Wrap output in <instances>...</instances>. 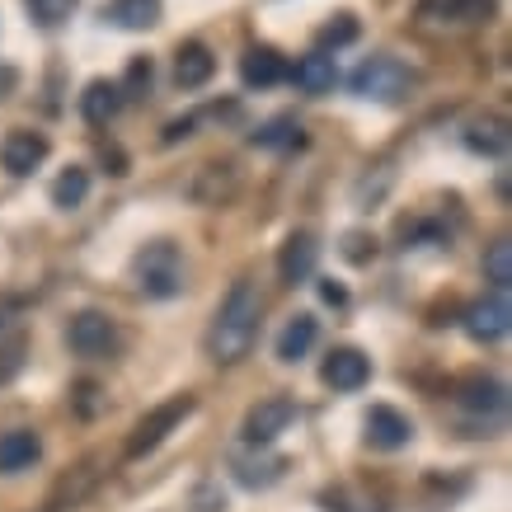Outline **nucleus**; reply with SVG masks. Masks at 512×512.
<instances>
[{
    "mask_svg": "<svg viewBox=\"0 0 512 512\" xmlns=\"http://www.w3.org/2000/svg\"><path fill=\"white\" fill-rule=\"evenodd\" d=\"M259 315H264L259 282L235 278L226 301H221L217 315H212V329H207V357H212L217 367H235V362L254 348V339H259Z\"/></svg>",
    "mask_w": 512,
    "mask_h": 512,
    "instance_id": "obj_1",
    "label": "nucleus"
},
{
    "mask_svg": "<svg viewBox=\"0 0 512 512\" xmlns=\"http://www.w3.org/2000/svg\"><path fill=\"white\" fill-rule=\"evenodd\" d=\"M132 282H137L141 296H151V301H170V296L184 292V254H179L170 240L146 245L137 259H132Z\"/></svg>",
    "mask_w": 512,
    "mask_h": 512,
    "instance_id": "obj_2",
    "label": "nucleus"
},
{
    "mask_svg": "<svg viewBox=\"0 0 512 512\" xmlns=\"http://www.w3.org/2000/svg\"><path fill=\"white\" fill-rule=\"evenodd\" d=\"M348 85H353V94H362V99L400 104V99H409V90L419 85V71L404 66L400 57H367V62L348 76Z\"/></svg>",
    "mask_w": 512,
    "mask_h": 512,
    "instance_id": "obj_3",
    "label": "nucleus"
},
{
    "mask_svg": "<svg viewBox=\"0 0 512 512\" xmlns=\"http://www.w3.org/2000/svg\"><path fill=\"white\" fill-rule=\"evenodd\" d=\"M193 414V395H174V400H165V404H156L146 419L132 428V437H127V461H137V456H146V451H156L165 437L179 428V423Z\"/></svg>",
    "mask_w": 512,
    "mask_h": 512,
    "instance_id": "obj_4",
    "label": "nucleus"
},
{
    "mask_svg": "<svg viewBox=\"0 0 512 512\" xmlns=\"http://www.w3.org/2000/svg\"><path fill=\"white\" fill-rule=\"evenodd\" d=\"M292 423H296V400H287V395H268V400L249 404L245 423H240V437H245L249 447H268V442H278Z\"/></svg>",
    "mask_w": 512,
    "mask_h": 512,
    "instance_id": "obj_5",
    "label": "nucleus"
},
{
    "mask_svg": "<svg viewBox=\"0 0 512 512\" xmlns=\"http://www.w3.org/2000/svg\"><path fill=\"white\" fill-rule=\"evenodd\" d=\"M71 348H76L80 357H113L118 353V325H113L104 311H80L76 320H71Z\"/></svg>",
    "mask_w": 512,
    "mask_h": 512,
    "instance_id": "obj_6",
    "label": "nucleus"
},
{
    "mask_svg": "<svg viewBox=\"0 0 512 512\" xmlns=\"http://www.w3.org/2000/svg\"><path fill=\"white\" fill-rule=\"evenodd\" d=\"M320 381H325L329 390L353 395V390H362L372 381V357L357 353V348H334V353L325 357V367H320Z\"/></svg>",
    "mask_w": 512,
    "mask_h": 512,
    "instance_id": "obj_7",
    "label": "nucleus"
},
{
    "mask_svg": "<svg viewBox=\"0 0 512 512\" xmlns=\"http://www.w3.org/2000/svg\"><path fill=\"white\" fill-rule=\"evenodd\" d=\"M235 188H240V174H235L231 160H207V165H198L193 179H188V198L202 202V207H221Z\"/></svg>",
    "mask_w": 512,
    "mask_h": 512,
    "instance_id": "obj_8",
    "label": "nucleus"
},
{
    "mask_svg": "<svg viewBox=\"0 0 512 512\" xmlns=\"http://www.w3.org/2000/svg\"><path fill=\"white\" fill-rule=\"evenodd\" d=\"M466 329L475 343H498L503 334L512 329V306H508V292H494L484 296V301H475L466 311Z\"/></svg>",
    "mask_w": 512,
    "mask_h": 512,
    "instance_id": "obj_9",
    "label": "nucleus"
},
{
    "mask_svg": "<svg viewBox=\"0 0 512 512\" xmlns=\"http://www.w3.org/2000/svg\"><path fill=\"white\" fill-rule=\"evenodd\" d=\"M43 160H47V137L43 132H24V127H15L10 137L0 141V165L15 174V179L33 174Z\"/></svg>",
    "mask_w": 512,
    "mask_h": 512,
    "instance_id": "obj_10",
    "label": "nucleus"
},
{
    "mask_svg": "<svg viewBox=\"0 0 512 512\" xmlns=\"http://www.w3.org/2000/svg\"><path fill=\"white\" fill-rule=\"evenodd\" d=\"M287 57L282 52H273V47H249L245 57H240V80H245L249 90H273V85H282L287 80Z\"/></svg>",
    "mask_w": 512,
    "mask_h": 512,
    "instance_id": "obj_11",
    "label": "nucleus"
},
{
    "mask_svg": "<svg viewBox=\"0 0 512 512\" xmlns=\"http://www.w3.org/2000/svg\"><path fill=\"white\" fill-rule=\"evenodd\" d=\"M315 259H320V245H315L311 231H296L287 235V245H282L278 254V273L287 287H296V282H306L315 273Z\"/></svg>",
    "mask_w": 512,
    "mask_h": 512,
    "instance_id": "obj_12",
    "label": "nucleus"
},
{
    "mask_svg": "<svg viewBox=\"0 0 512 512\" xmlns=\"http://www.w3.org/2000/svg\"><path fill=\"white\" fill-rule=\"evenodd\" d=\"M409 437H414V423L404 419L400 409H390V404H372V414H367V442H372V447L400 451Z\"/></svg>",
    "mask_w": 512,
    "mask_h": 512,
    "instance_id": "obj_13",
    "label": "nucleus"
},
{
    "mask_svg": "<svg viewBox=\"0 0 512 512\" xmlns=\"http://www.w3.org/2000/svg\"><path fill=\"white\" fill-rule=\"evenodd\" d=\"M217 71V57H212V47L207 43H179L174 52V80H179V90H202L207 80Z\"/></svg>",
    "mask_w": 512,
    "mask_h": 512,
    "instance_id": "obj_14",
    "label": "nucleus"
},
{
    "mask_svg": "<svg viewBox=\"0 0 512 512\" xmlns=\"http://www.w3.org/2000/svg\"><path fill=\"white\" fill-rule=\"evenodd\" d=\"M38 456H43V437L33 433V428H10V433H0V475L33 470Z\"/></svg>",
    "mask_w": 512,
    "mask_h": 512,
    "instance_id": "obj_15",
    "label": "nucleus"
},
{
    "mask_svg": "<svg viewBox=\"0 0 512 512\" xmlns=\"http://www.w3.org/2000/svg\"><path fill=\"white\" fill-rule=\"evenodd\" d=\"M123 109V90L113 85V80H90L85 94H80V118L90 127H109Z\"/></svg>",
    "mask_w": 512,
    "mask_h": 512,
    "instance_id": "obj_16",
    "label": "nucleus"
},
{
    "mask_svg": "<svg viewBox=\"0 0 512 512\" xmlns=\"http://www.w3.org/2000/svg\"><path fill=\"white\" fill-rule=\"evenodd\" d=\"M498 0H423V19L437 24H489Z\"/></svg>",
    "mask_w": 512,
    "mask_h": 512,
    "instance_id": "obj_17",
    "label": "nucleus"
},
{
    "mask_svg": "<svg viewBox=\"0 0 512 512\" xmlns=\"http://www.w3.org/2000/svg\"><path fill=\"white\" fill-rule=\"evenodd\" d=\"M287 80H296L301 94H329L334 80H339V66H334L329 52H311V57H301V62L287 71Z\"/></svg>",
    "mask_w": 512,
    "mask_h": 512,
    "instance_id": "obj_18",
    "label": "nucleus"
},
{
    "mask_svg": "<svg viewBox=\"0 0 512 512\" xmlns=\"http://www.w3.org/2000/svg\"><path fill=\"white\" fill-rule=\"evenodd\" d=\"M456 400L466 404V409H475V414H503L508 409V390L494 376H470V381H461Z\"/></svg>",
    "mask_w": 512,
    "mask_h": 512,
    "instance_id": "obj_19",
    "label": "nucleus"
},
{
    "mask_svg": "<svg viewBox=\"0 0 512 512\" xmlns=\"http://www.w3.org/2000/svg\"><path fill=\"white\" fill-rule=\"evenodd\" d=\"M104 19H113L118 29H156L160 24V0H109L104 5Z\"/></svg>",
    "mask_w": 512,
    "mask_h": 512,
    "instance_id": "obj_20",
    "label": "nucleus"
},
{
    "mask_svg": "<svg viewBox=\"0 0 512 512\" xmlns=\"http://www.w3.org/2000/svg\"><path fill=\"white\" fill-rule=\"evenodd\" d=\"M315 339H320L315 315H296V320H287V329L278 334V357L282 362H301V357L315 348Z\"/></svg>",
    "mask_w": 512,
    "mask_h": 512,
    "instance_id": "obj_21",
    "label": "nucleus"
},
{
    "mask_svg": "<svg viewBox=\"0 0 512 512\" xmlns=\"http://www.w3.org/2000/svg\"><path fill=\"white\" fill-rule=\"evenodd\" d=\"M254 146H264V151H296V146H306V132L296 118H273L254 132Z\"/></svg>",
    "mask_w": 512,
    "mask_h": 512,
    "instance_id": "obj_22",
    "label": "nucleus"
},
{
    "mask_svg": "<svg viewBox=\"0 0 512 512\" xmlns=\"http://www.w3.org/2000/svg\"><path fill=\"white\" fill-rule=\"evenodd\" d=\"M466 146L480 151V156H503V151H508V123H503V118H480V123H470Z\"/></svg>",
    "mask_w": 512,
    "mask_h": 512,
    "instance_id": "obj_23",
    "label": "nucleus"
},
{
    "mask_svg": "<svg viewBox=\"0 0 512 512\" xmlns=\"http://www.w3.org/2000/svg\"><path fill=\"white\" fill-rule=\"evenodd\" d=\"M85 198H90V170H80V165H71V170L57 174V184H52V202H57L62 212L80 207Z\"/></svg>",
    "mask_w": 512,
    "mask_h": 512,
    "instance_id": "obj_24",
    "label": "nucleus"
},
{
    "mask_svg": "<svg viewBox=\"0 0 512 512\" xmlns=\"http://www.w3.org/2000/svg\"><path fill=\"white\" fill-rule=\"evenodd\" d=\"M484 278L494 282V292H508L512 287V240H494L484 249Z\"/></svg>",
    "mask_w": 512,
    "mask_h": 512,
    "instance_id": "obj_25",
    "label": "nucleus"
},
{
    "mask_svg": "<svg viewBox=\"0 0 512 512\" xmlns=\"http://www.w3.org/2000/svg\"><path fill=\"white\" fill-rule=\"evenodd\" d=\"M24 353H29V343L24 334H10V339H0V386H10L24 367Z\"/></svg>",
    "mask_w": 512,
    "mask_h": 512,
    "instance_id": "obj_26",
    "label": "nucleus"
},
{
    "mask_svg": "<svg viewBox=\"0 0 512 512\" xmlns=\"http://www.w3.org/2000/svg\"><path fill=\"white\" fill-rule=\"evenodd\" d=\"M357 38V19L353 15H334L325 24V29L315 33V43H320V52H329V47H348Z\"/></svg>",
    "mask_w": 512,
    "mask_h": 512,
    "instance_id": "obj_27",
    "label": "nucleus"
},
{
    "mask_svg": "<svg viewBox=\"0 0 512 512\" xmlns=\"http://www.w3.org/2000/svg\"><path fill=\"white\" fill-rule=\"evenodd\" d=\"M33 19L43 24V29H57V24H66L71 19V10H76V0H29Z\"/></svg>",
    "mask_w": 512,
    "mask_h": 512,
    "instance_id": "obj_28",
    "label": "nucleus"
},
{
    "mask_svg": "<svg viewBox=\"0 0 512 512\" xmlns=\"http://www.w3.org/2000/svg\"><path fill=\"white\" fill-rule=\"evenodd\" d=\"M151 80H156V66H151V57H132V66H127V80L118 85V90L132 94V99H141V94L151 90Z\"/></svg>",
    "mask_w": 512,
    "mask_h": 512,
    "instance_id": "obj_29",
    "label": "nucleus"
},
{
    "mask_svg": "<svg viewBox=\"0 0 512 512\" xmlns=\"http://www.w3.org/2000/svg\"><path fill=\"white\" fill-rule=\"evenodd\" d=\"M71 400H76L80 419H94V414H99V386H94V381H80V386H76V395H71Z\"/></svg>",
    "mask_w": 512,
    "mask_h": 512,
    "instance_id": "obj_30",
    "label": "nucleus"
},
{
    "mask_svg": "<svg viewBox=\"0 0 512 512\" xmlns=\"http://www.w3.org/2000/svg\"><path fill=\"white\" fill-rule=\"evenodd\" d=\"M193 127H198V118H174L170 127H165V146H174V141H184V137H193Z\"/></svg>",
    "mask_w": 512,
    "mask_h": 512,
    "instance_id": "obj_31",
    "label": "nucleus"
},
{
    "mask_svg": "<svg viewBox=\"0 0 512 512\" xmlns=\"http://www.w3.org/2000/svg\"><path fill=\"white\" fill-rule=\"evenodd\" d=\"M320 296H325L329 306H348V292H343V287H339V282H334V278H329V282H320Z\"/></svg>",
    "mask_w": 512,
    "mask_h": 512,
    "instance_id": "obj_32",
    "label": "nucleus"
},
{
    "mask_svg": "<svg viewBox=\"0 0 512 512\" xmlns=\"http://www.w3.org/2000/svg\"><path fill=\"white\" fill-rule=\"evenodd\" d=\"M343 254L362 264V259H367V235H348V249H343Z\"/></svg>",
    "mask_w": 512,
    "mask_h": 512,
    "instance_id": "obj_33",
    "label": "nucleus"
}]
</instances>
